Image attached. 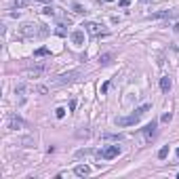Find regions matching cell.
<instances>
[{
	"label": "cell",
	"mask_w": 179,
	"mask_h": 179,
	"mask_svg": "<svg viewBox=\"0 0 179 179\" xmlns=\"http://www.w3.org/2000/svg\"><path fill=\"white\" fill-rule=\"evenodd\" d=\"M171 118H173V114H171V112H164L160 120H162V122H171Z\"/></svg>",
	"instance_id": "obj_21"
},
{
	"label": "cell",
	"mask_w": 179,
	"mask_h": 179,
	"mask_svg": "<svg viewBox=\"0 0 179 179\" xmlns=\"http://www.w3.org/2000/svg\"><path fill=\"white\" fill-rule=\"evenodd\" d=\"M19 34L23 36V38H42V36H47L49 34V28L47 25H40V23H23L21 28H19Z\"/></svg>",
	"instance_id": "obj_2"
},
{
	"label": "cell",
	"mask_w": 179,
	"mask_h": 179,
	"mask_svg": "<svg viewBox=\"0 0 179 179\" xmlns=\"http://www.w3.org/2000/svg\"><path fill=\"white\" fill-rule=\"evenodd\" d=\"M166 156H169V146H164V148L158 150V158H160V160H164Z\"/></svg>",
	"instance_id": "obj_17"
},
{
	"label": "cell",
	"mask_w": 179,
	"mask_h": 179,
	"mask_svg": "<svg viewBox=\"0 0 179 179\" xmlns=\"http://www.w3.org/2000/svg\"><path fill=\"white\" fill-rule=\"evenodd\" d=\"M55 116H57V118H63V116H65V107H57V110H55Z\"/></svg>",
	"instance_id": "obj_20"
},
{
	"label": "cell",
	"mask_w": 179,
	"mask_h": 179,
	"mask_svg": "<svg viewBox=\"0 0 179 179\" xmlns=\"http://www.w3.org/2000/svg\"><path fill=\"white\" fill-rule=\"evenodd\" d=\"M23 127H25V122H23L17 114H8V116H6V129H8V131H19V129H23Z\"/></svg>",
	"instance_id": "obj_5"
},
{
	"label": "cell",
	"mask_w": 179,
	"mask_h": 179,
	"mask_svg": "<svg viewBox=\"0 0 179 179\" xmlns=\"http://www.w3.org/2000/svg\"><path fill=\"white\" fill-rule=\"evenodd\" d=\"M72 8H74V13H78V15H84V13H86V11H84V8L80 6L78 2H74V4H72Z\"/></svg>",
	"instance_id": "obj_19"
},
{
	"label": "cell",
	"mask_w": 179,
	"mask_h": 179,
	"mask_svg": "<svg viewBox=\"0 0 179 179\" xmlns=\"http://www.w3.org/2000/svg\"><path fill=\"white\" fill-rule=\"evenodd\" d=\"M49 55H51V51L47 47H40V49L34 51V57H49Z\"/></svg>",
	"instance_id": "obj_14"
},
{
	"label": "cell",
	"mask_w": 179,
	"mask_h": 179,
	"mask_svg": "<svg viewBox=\"0 0 179 179\" xmlns=\"http://www.w3.org/2000/svg\"><path fill=\"white\" fill-rule=\"evenodd\" d=\"M28 4H30V0H15V2H13L15 8H23V6H28Z\"/></svg>",
	"instance_id": "obj_18"
},
{
	"label": "cell",
	"mask_w": 179,
	"mask_h": 179,
	"mask_svg": "<svg viewBox=\"0 0 179 179\" xmlns=\"http://www.w3.org/2000/svg\"><path fill=\"white\" fill-rule=\"evenodd\" d=\"M42 13H44V15H49V17H53V15H55V11H53L51 6H44V8H42Z\"/></svg>",
	"instance_id": "obj_22"
},
{
	"label": "cell",
	"mask_w": 179,
	"mask_h": 179,
	"mask_svg": "<svg viewBox=\"0 0 179 179\" xmlns=\"http://www.w3.org/2000/svg\"><path fill=\"white\" fill-rule=\"evenodd\" d=\"M156 127H158V122H156V120H152L148 127L143 129V133H146V137H148V139H152V137L156 135Z\"/></svg>",
	"instance_id": "obj_9"
},
{
	"label": "cell",
	"mask_w": 179,
	"mask_h": 179,
	"mask_svg": "<svg viewBox=\"0 0 179 179\" xmlns=\"http://www.w3.org/2000/svg\"><path fill=\"white\" fill-rule=\"evenodd\" d=\"M78 78H82V70H70V72H63V74H59L55 80H53V84H55V86L72 84V82H76Z\"/></svg>",
	"instance_id": "obj_3"
},
{
	"label": "cell",
	"mask_w": 179,
	"mask_h": 179,
	"mask_svg": "<svg viewBox=\"0 0 179 179\" xmlns=\"http://www.w3.org/2000/svg\"><path fill=\"white\" fill-rule=\"evenodd\" d=\"M34 91H36V93H47V91H49V88H47V86H36V88H34Z\"/></svg>",
	"instance_id": "obj_24"
},
{
	"label": "cell",
	"mask_w": 179,
	"mask_h": 179,
	"mask_svg": "<svg viewBox=\"0 0 179 179\" xmlns=\"http://www.w3.org/2000/svg\"><path fill=\"white\" fill-rule=\"evenodd\" d=\"M74 173H76L78 177H86V175H91V166H86V164H78V166L74 169Z\"/></svg>",
	"instance_id": "obj_11"
},
{
	"label": "cell",
	"mask_w": 179,
	"mask_h": 179,
	"mask_svg": "<svg viewBox=\"0 0 179 179\" xmlns=\"http://www.w3.org/2000/svg\"><path fill=\"white\" fill-rule=\"evenodd\" d=\"M84 32L86 34H91V36H99L101 32H103V25L101 23H97V21H84Z\"/></svg>",
	"instance_id": "obj_6"
},
{
	"label": "cell",
	"mask_w": 179,
	"mask_h": 179,
	"mask_svg": "<svg viewBox=\"0 0 179 179\" xmlns=\"http://www.w3.org/2000/svg\"><path fill=\"white\" fill-rule=\"evenodd\" d=\"M72 42H74L76 47H82L84 44V32L82 30H74L72 32Z\"/></svg>",
	"instance_id": "obj_8"
},
{
	"label": "cell",
	"mask_w": 179,
	"mask_h": 179,
	"mask_svg": "<svg viewBox=\"0 0 179 179\" xmlns=\"http://www.w3.org/2000/svg\"><path fill=\"white\" fill-rule=\"evenodd\" d=\"M114 53H103V55H99V63H103V65H107V63H112L114 61Z\"/></svg>",
	"instance_id": "obj_13"
},
{
	"label": "cell",
	"mask_w": 179,
	"mask_h": 179,
	"mask_svg": "<svg viewBox=\"0 0 179 179\" xmlns=\"http://www.w3.org/2000/svg\"><path fill=\"white\" fill-rule=\"evenodd\" d=\"M173 11H158V13H152L148 15V19H166V17H173Z\"/></svg>",
	"instance_id": "obj_10"
},
{
	"label": "cell",
	"mask_w": 179,
	"mask_h": 179,
	"mask_svg": "<svg viewBox=\"0 0 179 179\" xmlns=\"http://www.w3.org/2000/svg\"><path fill=\"white\" fill-rule=\"evenodd\" d=\"M173 30H175V32H179V23H175V25H173Z\"/></svg>",
	"instance_id": "obj_26"
},
{
	"label": "cell",
	"mask_w": 179,
	"mask_h": 179,
	"mask_svg": "<svg viewBox=\"0 0 179 179\" xmlns=\"http://www.w3.org/2000/svg\"><path fill=\"white\" fill-rule=\"evenodd\" d=\"M152 110V105L150 103H143L139 105L135 112H133L131 116H122V118H116V127H131V124H137L141 120V116H146L148 112Z\"/></svg>",
	"instance_id": "obj_1"
},
{
	"label": "cell",
	"mask_w": 179,
	"mask_h": 179,
	"mask_svg": "<svg viewBox=\"0 0 179 179\" xmlns=\"http://www.w3.org/2000/svg\"><path fill=\"white\" fill-rule=\"evenodd\" d=\"M47 70H49V65H44V63L34 65L32 70H28V76H30V78H40V76L47 74Z\"/></svg>",
	"instance_id": "obj_7"
},
{
	"label": "cell",
	"mask_w": 179,
	"mask_h": 179,
	"mask_svg": "<svg viewBox=\"0 0 179 179\" xmlns=\"http://www.w3.org/2000/svg\"><path fill=\"white\" fill-rule=\"evenodd\" d=\"M118 4H120L122 8H127V6L131 4V0H118Z\"/></svg>",
	"instance_id": "obj_23"
},
{
	"label": "cell",
	"mask_w": 179,
	"mask_h": 179,
	"mask_svg": "<svg viewBox=\"0 0 179 179\" xmlns=\"http://www.w3.org/2000/svg\"><path fill=\"white\" fill-rule=\"evenodd\" d=\"M120 154V148L118 146H105L103 150L97 152V158H103V160H112Z\"/></svg>",
	"instance_id": "obj_4"
},
{
	"label": "cell",
	"mask_w": 179,
	"mask_h": 179,
	"mask_svg": "<svg viewBox=\"0 0 179 179\" xmlns=\"http://www.w3.org/2000/svg\"><path fill=\"white\" fill-rule=\"evenodd\" d=\"M91 154H93V150L84 148V150H78V152H76V158H82V156H91Z\"/></svg>",
	"instance_id": "obj_15"
},
{
	"label": "cell",
	"mask_w": 179,
	"mask_h": 179,
	"mask_svg": "<svg viewBox=\"0 0 179 179\" xmlns=\"http://www.w3.org/2000/svg\"><path fill=\"white\" fill-rule=\"evenodd\" d=\"M177 158H179V148H177Z\"/></svg>",
	"instance_id": "obj_27"
},
{
	"label": "cell",
	"mask_w": 179,
	"mask_h": 179,
	"mask_svg": "<svg viewBox=\"0 0 179 179\" xmlns=\"http://www.w3.org/2000/svg\"><path fill=\"white\" fill-rule=\"evenodd\" d=\"M141 2H150V0H141Z\"/></svg>",
	"instance_id": "obj_28"
},
{
	"label": "cell",
	"mask_w": 179,
	"mask_h": 179,
	"mask_svg": "<svg viewBox=\"0 0 179 179\" xmlns=\"http://www.w3.org/2000/svg\"><path fill=\"white\" fill-rule=\"evenodd\" d=\"M36 2H42V4H49L51 0H36Z\"/></svg>",
	"instance_id": "obj_25"
},
{
	"label": "cell",
	"mask_w": 179,
	"mask_h": 179,
	"mask_svg": "<svg viewBox=\"0 0 179 179\" xmlns=\"http://www.w3.org/2000/svg\"><path fill=\"white\" fill-rule=\"evenodd\" d=\"M160 91H162V93H169V91H171V78H169V76L160 78Z\"/></svg>",
	"instance_id": "obj_12"
},
{
	"label": "cell",
	"mask_w": 179,
	"mask_h": 179,
	"mask_svg": "<svg viewBox=\"0 0 179 179\" xmlns=\"http://www.w3.org/2000/svg\"><path fill=\"white\" fill-rule=\"evenodd\" d=\"M105 2H112V0H105Z\"/></svg>",
	"instance_id": "obj_29"
},
{
	"label": "cell",
	"mask_w": 179,
	"mask_h": 179,
	"mask_svg": "<svg viewBox=\"0 0 179 179\" xmlns=\"http://www.w3.org/2000/svg\"><path fill=\"white\" fill-rule=\"evenodd\" d=\"M105 139H112V141H120L124 135H120V133H118V135H116V133H107V135H103Z\"/></svg>",
	"instance_id": "obj_16"
}]
</instances>
